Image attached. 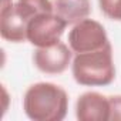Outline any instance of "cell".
<instances>
[{
	"mask_svg": "<svg viewBox=\"0 0 121 121\" xmlns=\"http://www.w3.org/2000/svg\"><path fill=\"white\" fill-rule=\"evenodd\" d=\"M98 4L108 19L121 22V0H98Z\"/></svg>",
	"mask_w": 121,
	"mask_h": 121,
	"instance_id": "30bf717a",
	"label": "cell"
},
{
	"mask_svg": "<svg viewBox=\"0 0 121 121\" xmlns=\"http://www.w3.org/2000/svg\"><path fill=\"white\" fill-rule=\"evenodd\" d=\"M29 22L19 13L14 3L2 7L0 12V34L6 41L23 43L27 41Z\"/></svg>",
	"mask_w": 121,
	"mask_h": 121,
	"instance_id": "52a82bcc",
	"label": "cell"
},
{
	"mask_svg": "<svg viewBox=\"0 0 121 121\" xmlns=\"http://www.w3.org/2000/svg\"><path fill=\"white\" fill-rule=\"evenodd\" d=\"M71 73L77 84L86 87H104L114 81L115 66L111 43L94 51L74 54Z\"/></svg>",
	"mask_w": 121,
	"mask_h": 121,
	"instance_id": "7a4b0ae2",
	"label": "cell"
},
{
	"mask_svg": "<svg viewBox=\"0 0 121 121\" xmlns=\"http://www.w3.org/2000/svg\"><path fill=\"white\" fill-rule=\"evenodd\" d=\"M76 117L80 121H110V100L97 93L87 91L76 103Z\"/></svg>",
	"mask_w": 121,
	"mask_h": 121,
	"instance_id": "8992f818",
	"label": "cell"
},
{
	"mask_svg": "<svg viewBox=\"0 0 121 121\" xmlns=\"http://www.w3.org/2000/svg\"><path fill=\"white\" fill-rule=\"evenodd\" d=\"M110 121H121V95H110Z\"/></svg>",
	"mask_w": 121,
	"mask_h": 121,
	"instance_id": "8fae6325",
	"label": "cell"
},
{
	"mask_svg": "<svg viewBox=\"0 0 121 121\" xmlns=\"http://www.w3.org/2000/svg\"><path fill=\"white\" fill-rule=\"evenodd\" d=\"M23 110L33 121H61L67 115L69 95L54 83H36L24 93Z\"/></svg>",
	"mask_w": 121,
	"mask_h": 121,
	"instance_id": "6da1fadb",
	"label": "cell"
},
{
	"mask_svg": "<svg viewBox=\"0 0 121 121\" xmlns=\"http://www.w3.org/2000/svg\"><path fill=\"white\" fill-rule=\"evenodd\" d=\"M110 44L104 26L94 19H84L76 23L69 33V46L74 54L100 50Z\"/></svg>",
	"mask_w": 121,
	"mask_h": 121,
	"instance_id": "277c9868",
	"label": "cell"
},
{
	"mask_svg": "<svg viewBox=\"0 0 121 121\" xmlns=\"http://www.w3.org/2000/svg\"><path fill=\"white\" fill-rule=\"evenodd\" d=\"M54 12L69 26L87 19L91 13L90 0H54Z\"/></svg>",
	"mask_w": 121,
	"mask_h": 121,
	"instance_id": "ba28073f",
	"label": "cell"
},
{
	"mask_svg": "<svg viewBox=\"0 0 121 121\" xmlns=\"http://www.w3.org/2000/svg\"><path fill=\"white\" fill-rule=\"evenodd\" d=\"M67 26L56 12L37 14L27 24V41L36 48L53 46L60 41Z\"/></svg>",
	"mask_w": 121,
	"mask_h": 121,
	"instance_id": "3957f363",
	"label": "cell"
},
{
	"mask_svg": "<svg viewBox=\"0 0 121 121\" xmlns=\"http://www.w3.org/2000/svg\"><path fill=\"white\" fill-rule=\"evenodd\" d=\"M14 6L27 22H30L37 14L54 12V4L50 0H17Z\"/></svg>",
	"mask_w": 121,
	"mask_h": 121,
	"instance_id": "9c48e42d",
	"label": "cell"
},
{
	"mask_svg": "<svg viewBox=\"0 0 121 121\" xmlns=\"http://www.w3.org/2000/svg\"><path fill=\"white\" fill-rule=\"evenodd\" d=\"M73 50L63 41L48 47H39L33 54V63L37 70L44 74H61L73 61Z\"/></svg>",
	"mask_w": 121,
	"mask_h": 121,
	"instance_id": "5b68a950",
	"label": "cell"
},
{
	"mask_svg": "<svg viewBox=\"0 0 121 121\" xmlns=\"http://www.w3.org/2000/svg\"><path fill=\"white\" fill-rule=\"evenodd\" d=\"M12 3H13V0H3V2H2V7L9 6V4H12Z\"/></svg>",
	"mask_w": 121,
	"mask_h": 121,
	"instance_id": "7c38bea8",
	"label": "cell"
}]
</instances>
